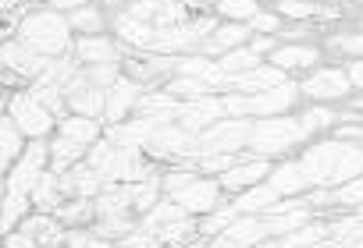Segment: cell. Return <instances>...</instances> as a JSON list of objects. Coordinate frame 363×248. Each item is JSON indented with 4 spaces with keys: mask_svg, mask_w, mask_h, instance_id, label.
<instances>
[{
    "mask_svg": "<svg viewBox=\"0 0 363 248\" xmlns=\"http://www.w3.org/2000/svg\"><path fill=\"white\" fill-rule=\"evenodd\" d=\"M352 82L363 85V64H352Z\"/></svg>",
    "mask_w": 363,
    "mask_h": 248,
    "instance_id": "7402d4cb",
    "label": "cell"
},
{
    "mask_svg": "<svg viewBox=\"0 0 363 248\" xmlns=\"http://www.w3.org/2000/svg\"><path fill=\"white\" fill-rule=\"evenodd\" d=\"M239 40H242V29H225V33H218L207 47H211V50H228V47H235Z\"/></svg>",
    "mask_w": 363,
    "mask_h": 248,
    "instance_id": "5bb4252c",
    "label": "cell"
},
{
    "mask_svg": "<svg viewBox=\"0 0 363 248\" xmlns=\"http://www.w3.org/2000/svg\"><path fill=\"white\" fill-rule=\"evenodd\" d=\"M93 135H96V124H89V121H68V124L61 128L57 146H54V163H57V167L72 163V160L82 153V146H86Z\"/></svg>",
    "mask_w": 363,
    "mask_h": 248,
    "instance_id": "7a4b0ae2",
    "label": "cell"
},
{
    "mask_svg": "<svg viewBox=\"0 0 363 248\" xmlns=\"http://www.w3.org/2000/svg\"><path fill=\"white\" fill-rule=\"evenodd\" d=\"M22 40L29 50H40V54H50V50H61L65 47V25L54 18V15H36L22 25Z\"/></svg>",
    "mask_w": 363,
    "mask_h": 248,
    "instance_id": "6da1fadb",
    "label": "cell"
},
{
    "mask_svg": "<svg viewBox=\"0 0 363 248\" xmlns=\"http://www.w3.org/2000/svg\"><path fill=\"white\" fill-rule=\"evenodd\" d=\"M306 93L310 96H320V100H331V96H342L345 93V75L338 71H320L306 82Z\"/></svg>",
    "mask_w": 363,
    "mask_h": 248,
    "instance_id": "277c9868",
    "label": "cell"
},
{
    "mask_svg": "<svg viewBox=\"0 0 363 248\" xmlns=\"http://www.w3.org/2000/svg\"><path fill=\"white\" fill-rule=\"evenodd\" d=\"M79 54L89 57V61H111V47H107V43H96V40H86V43L79 47Z\"/></svg>",
    "mask_w": 363,
    "mask_h": 248,
    "instance_id": "8fae6325",
    "label": "cell"
},
{
    "mask_svg": "<svg viewBox=\"0 0 363 248\" xmlns=\"http://www.w3.org/2000/svg\"><path fill=\"white\" fill-rule=\"evenodd\" d=\"M264 163H246V167H235V170H228L225 174V184L228 188H242V184H253V181H260L264 177Z\"/></svg>",
    "mask_w": 363,
    "mask_h": 248,
    "instance_id": "52a82bcc",
    "label": "cell"
},
{
    "mask_svg": "<svg viewBox=\"0 0 363 248\" xmlns=\"http://www.w3.org/2000/svg\"><path fill=\"white\" fill-rule=\"evenodd\" d=\"M174 188H178V202H182V206L207 209V206L214 202V188H211V184H186V177H178Z\"/></svg>",
    "mask_w": 363,
    "mask_h": 248,
    "instance_id": "5b68a950",
    "label": "cell"
},
{
    "mask_svg": "<svg viewBox=\"0 0 363 248\" xmlns=\"http://www.w3.org/2000/svg\"><path fill=\"white\" fill-rule=\"evenodd\" d=\"M342 50H349V54H363V36H352V40H342Z\"/></svg>",
    "mask_w": 363,
    "mask_h": 248,
    "instance_id": "ffe728a7",
    "label": "cell"
},
{
    "mask_svg": "<svg viewBox=\"0 0 363 248\" xmlns=\"http://www.w3.org/2000/svg\"><path fill=\"white\" fill-rule=\"evenodd\" d=\"M257 29H274V18H271V15H260V18H257Z\"/></svg>",
    "mask_w": 363,
    "mask_h": 248,
    "instance_id": "44dd1931",
    "label": "cell"
},
{
    "mask_svg": "<svg viewBox=\"0 0 363 248\" xmlns=\"http://www.w3.org/2000/svg\"><path fill=\"white\" fill-rule=\"evenodd\" d=\"M274 64H278V68H310V64H313V50H299V47L278 50V54H274Z\"/></svg>",
    "mask_w": 363,
    "mask_h": 248,
    "instance_id": "ba28073f",
    "label": "cell"
},
{
    "mask_svg": "<svg viewBox=\"0 0 363 248\" xmlns=\"http://www.w3.org/2000/svg\"><path fill=\"white\" fill-rule=\"evenodd\" d=\"M54 4H57V8H79L82 0H54Z\"/></svg>",
    "mask_w": 363,
    "mask_h": 248,
    "instance_id": "603a6c76",
    "label": "cell"
},
{
    "mask_svg": "<svg viewBox=\"0 0 363 248\" xmlns=\"http://www.w3.org/2000/svg\"><path fill=\"white\" fill-rule=\"evenodd\" d=\"M72 100H75V107H79V110H86V114H93V110L100 107L96 93H79V96H72Z\"/></svg>",
    "mask_w": 363,
    "mask_h": 248,
    "instance_id": "2e32d148",
    "label": "cell"
},
{
    "mask_svg": "<svg viewBox=\"0 0 363 248\" xmlns=\"http://www.w3.org/2000/svg\"><path fill=\"white\" fill-rule=\"evenodd\" d=\"M15 114H18L22 128H26V131H33V135H40V131L50 124L47 110H43V107H36L33 100H18V103H15Z\"/></svg>",
    "mask_w": 363,
    "mask_h": 248,
    "instance_id": "8992f818",
    "label": "cell"
},
{
    "mask_svg": "<svg viewBox=\"0 0 363 248\" xmlns=\"http://www.w3.org/2000/svg\"><path fill=\"white\" fill-rule=\"evenodd\" d=\"M292 103V89H271L257 100H246V103H232V110H253V114H271V110H285Z\"/></svg>",
    "mask_w": 363,
    "mask_h": 248,
    "instance_id": "3957f363",
    "label": "cell"
},
{
    "mask_svg": "<svg viewBox=\"0 0 363 248\" xmlns=\"http://www.w3.org/2000/svg\"><path fill=\"white\" fill-rule=\"evenodd\" d=\"M132 96H135V89L128 85V82H121L118 89H114V103H111V117H118L128 103H132Z\"/></svg>",
    "mask_w": 363,
    "mask_h": 248,
    "instance_id": "4fadbf2b",
    "label": "cell"
},
{
    "mask_svg": "<svg viewBox=\"0 0 363 248\" xmlns=\"http://www.w3.org/2000/svg\"><path fill=\"white\" fill-rule=\"evenodd\" d=\"M246 68H257V50H242V54H232L225 61V71H246Z\"/></svg>",
    "mask_w": 363,
    "mask_h": 248,
    "instance_id": "7c38bea8",
    "label": "cell"
},
{
    "mask_svg": "<svg viewBox=\"0 0 363 248\" xmlns=\"http://www.w3.org/2000/svg\"><path fill=\"white\" fill-rule=\"evenodd\" d=\"M75 25H79V29H96L100 18H96L93 11H79V15H75Z\"/></svg>",
    "mask_w": 363,
    "mask_h": 248,
    "instance_id": "e0dca14e",
    "label": "cell"
},
{
    "mask_svg": "<svg viewBox=\"0 0 363 248\" xmlns=\"http://www.w3.org/2000/svg\"><path fill=\"white\" fill-rule=\"evenodd\" d=\"M8 64H18V71H36V57L33 54H18L15 47L8 50Z\"/></svg>",
    "mask_w": 363,
    "mask_h": 248,
    "instance_id": "9a60e30c",
    "label": "cell"
},
{
    "mask_svg": "<svg viewBox=\"0 0 363 248\" xmlns=\"http://www.w3.org/2000/svg\"><path fill=\"white\" fill-rule=\"evenodd\" d=\"M15 146H18L15 131H11V128H4V160H11V156H15Z\"/></svg>",
    "mask_w": 363,
    "mask_h": 248,
    "instance_id": "d6986e66",
    "label": "cell"
},
{
    "mask_svg": "<svg viewBox=\"0 0 363 248\" xmlns=\"http://www.w3.org/2000/svg\"><path fill=\"white\" fill-rule=\"evenodd\" d=\"M281 11H285V15H296V18L310 15V8H306V4H299V0H285V4H281Z\"/></svg>",
    "mask_w": 363,
    "mask_h": 248,
    "instance_id": "ac0fdd59",
    "label": "cell"
},
{
    "mask_svg": "<svg viewBox=\"0 0 363 248\" xmlns=\"http://www.w3.org/2000/svg\"><path fill=\"white\" fill-rule=\"evenodd\" d=\"M221 11H225V15H232V18H257L253 0H225Z\"/></svg>",
    "mask_w": 363,
    "mask_h": 248,
    "instance_id": "30bf717a",
    "label": "cell"
},
{
    "mask_svg": "<svg viewBox=\"0 0 363 248\" xmlns=\"http://www.w3.org/2000/svg\"><path fill=\"white\" fill-rule=\"evenodd\" d=\"M274 82H278V71H250L246 78H239L242 89H267Z\"/></svg>",
    "mask_w": 363,
    "mask_h": 248,
    "instance_id": "9c48e42d",
    "label": "cell"
}]
</instances>
